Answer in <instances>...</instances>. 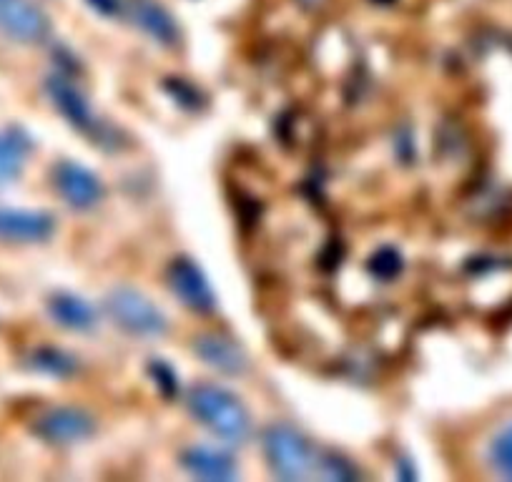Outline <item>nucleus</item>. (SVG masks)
I'll list each match as a JSON object with an SVG mask.
<instances>
[{"mask_svg": "<svg viewBox=\"0 0 512 482\" xmlns=\"http://www.w3.org/2000/svg\"><path fill=\"white\" fill-rule=\"evenodd\" d=\"M189 410L219 440L244 445L251 437V417L239 397L219 385H196L189 392Z\"/></svg>", "mask_w": 512, "mask_h": 482, "instance_id": "obj_1", "label": "nucleus"}, {"mask_svg": "<svg viewBox=\"0 0 512 482\" xmlns=\"http://www.w3.org/2000/svg\"><path fill=\"white\" fill-rule=\"evenodd\" d=\"M262 447L272 472L282 480H304L317 467L312 442L297 427L284 425V422L269 425L264 430Z\"/></svg>", "mask_w": 512, "mask_h": 482, "instance_id": "obj_2", "label": "nucleus"}, {"mask_svg": "<svg viewBox=\"0 0 512 482\" xmlns=\"http://www.w3.org/2000/svg\"><path fill=\"white\" fill-rule=\"evenodd\" d=\"M106 312L123 332L144 339H159L169 332L164 312L131 287H116L106 297Z\"/></svg>", "mask_w": 512, "mask_h": 482, "instance_id": "obj_3", "label": "nucleus"}, {"mask_svg": "<svg viewBox=\"0 0 512 482\" xmlns=\"http://www.w3.org/2000/svg\"><path fill=\"white\" fill-rule=\"evenodd\" d=\"M33 432L51 445H76L96 432V420L81 407H51L38 417Z\"/></svg>", "mask_w": 512, "mask_h": 482, "instance_id": "obj_4", "label": "nucleus"}, {"mask_svg": "<svg viewBox=\"0 0 512 482\" xmlns=\"http://www.w3.org/2000/svg\"><path fill=\"white\" fill-rule=\"evenodd\" d=\"M166 279H169V289L174 292V297L186 309H191L196 314H211L216 309V297L211 292V284L206 282L204 272L191 259H174L169 264Z\"/></svg>", "mask_w": 512, "mask_h": 482, "instance_id": "obj_5", "label": "nucleus"}, {"mask_svg": "<svg viewBox=\"0 0 512 482\" xmlns=\"http://www.w3.org/2000/svg\"><path fill=\"white\" fill-rule=\"evenodd\" d=\"M0 31L18 43H41L51 33V21L33 0H0Z\"/></svg>", "mask_w": 512, "mask_h": 482, "instance_id": "obj_6", "label": "nucleus"}, {"mask_svg": "<svg viewBox=\"0 0 512 482\" xmlns=\"http://www.w3.org/2000/svg\"><path fill=\"white\" fill-rule=\"evenodd\" d=\"M53 181H56L58 194L66 199L68 206L78 211H88L103 201V184L96 174L83 169L73 161H61L53 169Z\"/></svg>", "mask_w": 512, "mask_h": 482, "instance_id": "obj_7", "label": "nucleus"}, {"mask_svg": "<svg viewBox=\"0 0 512 482\" xmlns=\"http://www.w3.org/2000/svg\"><path fill=\"white\" fill-rule=\"evenodd\" d=\"M56 231V221L43 211L0 209V241L11 244H41L51 239Z\"/></svg>", "mask_w": 512, "mask_h": 482, "instance_id": "obj_8", "label": "nucleus"}, {"mask_svg": "<svg viewBox=\"0 0 512 482\" xmlns=\"http://www.w3.org/2000/svg\"><path fill=\"white\" fill-rule=\"evenodd\" d=\"M194 352L204 365L221 372V375L241 377L249 370V357L241 349V344H236L231 337H224V334H201L194 342Z\"/></svg>", "mask_w": 512, "mask_h": 482, "instance_id": "obj_9", "label": "nucleus"}, {"mask_svg": "<svg viewBox=\"0 0 512 482\" xmlns=\"http://www.w3.org/2000/svg\"><path fill=\"white\" fill-rule=\"evenodd\" d=\"M128 16L134 18V23L146 36H151L161 46L171 48L179 43L181 33L174 16L156 0H128Z\"/></svg>", "mask_w": 512, "mask_h": 482, "instance_id": "obj_10", "label": "nucleus"}, {"mask_svg": "<svg viewBox=\"0 0 512 482\" xmlns=\"http://www.w3.org/2000/svg\"><path fill=\"white\" fill-rule=\"evenodd\" d=\"M46 91L48 96L53 98V103L58 106V111L68 118V124L76 126V129L81 131L96 129V118H93L91 106H88L86 96L73 86L71 78L51 76L46 81Z\"/></svg>", "mask_w": 512, "mask_h": 482, "instance_id": "obj_11", "label": "nucleus"}, {"mask_svg": "<svg viewBox=\"0 0 512 482\" xmlns=\"http://www.w3.org/2000/svg\"><path fill=\"white\" fill-rule=\"evenodd\" d=\"M181 467L191 472L201 480H236L239 470H236L234 460L226 452L211 450V447H189L181 452Z\"/></svg>", "mask_w": 512, "mask_h": 482, "instance_id": "obj_12", "label": "nucleus"}, {"mask_svg": "<svg viewBox=\"0 0 512 482\" xmlns=\"http://www.w3.org/2000/svg\"><path fill=\"white\" fill-rule=\"evenodd\" d=\"M48 312L56 319L61 327L71 329V332H91L98 324V314L86 299L76 297V294H53L51 302H48Z\"/></svg>", "mask_w": 512, "mask_h": 482, "instance_id": "obj_13", "label": "nucleus"}, {"mask_svg": "<svg viewBox=\"0 0 512 482\" xmlns=\"http://www.w3.org/2000/svg\"><path fill=\"white\" fill-rule=\"evenodd\" d=\"M28 151H31V144L21 131L0 134V184H8L21 176Z\"/></svg>", "mask_w": 512, "mask_h": 482, "instance_id": "obj_14", "label": "nucleus"}, {"mask_svg": "<svg viewBox=\"0 0 512 482\" xmlns=\"http://www.w3.org/2000/svg\"><path fill=\"white\" fill-rule=\"evenodd\" d=\"M367 269L374 279H379V282H392V279H397L402 274L405 262H402V254L397 252V249L384 247L379 249L377 254H372Z\"/></svg>", "mask_w": 512, "mask_h": 482, "instance_id": "obj_15", "label": "nucleus"}, {"mask_svg": "<svg viewBox=\"0 0 512 482\" xmlns=\"http://www.w3.org/2000/svg\"><path fill=\"white\" fill-rule=\"evenodd\" d=\"M490 465L497 475L512 480V422L490 442Z\"/></svg>", "mask_w": 512, "mask_h": 482, "instance_id": "obj_16", "label": "nucleus"}, {"mask_svg": "<svg viewBox=\"0 0 512 482\" xmlns=\"http://www.w3.org/2000/svg\"><path fill=\"white\" fill-rule=\"evenodd\" d=\"M33 365L38 367L41 372H48V375H56V377H68L76 372V359L68 357L66 352H61V349H38L36 354H33Z\"/></svg>", "mask_w": 512, "mask_h": 482, "instance_id": "obj_17", "label": "nucleus"}, {"mask_svg": "<svg viewBox=\"0 0 512 482\" xmlns=\"http://www.w3.org/2000/svg\"><path fill=\"white\" fill-rule=\"evenodd\" d=\"M319 472L329 480H357L359 470L349 460H344L337 452H324L322 457H317Z\"/></svg>", "mask_w": 512, "mask_h": 482, "instance_id": "obj_18", "label": "nucleus"}, {"mask_svg": "<svg viewBox=\"0 0 512 482\" xmlns=\"http://www.w3.org/2000/svg\"><path fill=\"white\" fill-rule=\"evenodd\" d=\"M151 375L156 377V382H159V387L164 390L166 397L179 392V380H176V375L164 365V362H156L154 359V362H151Z\"/></svg>", "mask_w": 512, "mask_h": 482, "instance_id": "obj_19", "label": "nucleus"}, {"mask_svg": "<svg viewBox=\"0 0 512 482\" xmlns=\"http://www.w3.org/2000/svg\"><path fill=\"white\" fill-rule=\"evenodd\" d=\"M171 88H174V96H176V101H181V103H191V106H196V91L194 88L189 86V83H184V81H179V78H176V83H169Z\"/></svg>", "mask_w": 512, "mask_h": 482, "instance_id": "obj_20", "label": "nucleus"}, {"mask_svg": "<svg viewBox=\"0 0 512 482\" xmlns=\"http://www.w3.org/2000/svg\"><path fill=\"white\" fill-rule=\"evenodd\" d=\"M88 3H91L96 11L106 13V16H113V13L121 11V3H118V0H88Z\"/></svg>", "mask_w": 512, "mask_h": 482, "instance_id": "obj_21", "label": "nucleus"}, {"mask_svg": "<svg viewBox=\"0 0 512 482\" xmlns=\"http://www.w3.org/2000/svg\"><path fill=\"white\" fill-rule=\"evenodd\" d=\"M307 3H319V0H307Z\"/></svg>", "mask_w": 512, "mask_h": 482, "instance_id": "obj_22", "label": "nucleus"}]
</instances>
